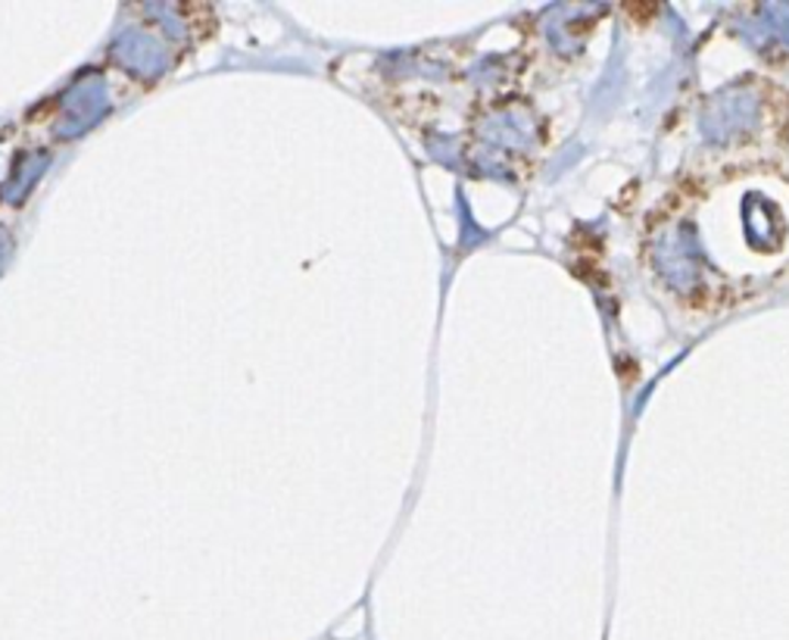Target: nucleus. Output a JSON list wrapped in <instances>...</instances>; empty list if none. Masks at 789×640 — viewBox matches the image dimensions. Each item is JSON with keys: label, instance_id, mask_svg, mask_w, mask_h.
Masks as SVG:
<instances>
[]
</instances>
